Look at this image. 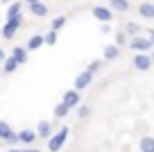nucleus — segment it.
Returning <instances> with one entry per match:
<instances>
[{"label":"nucleus","instance_id":"1","mask_svg":"<svg viewBox=\"0 0 154 152\" xmlns=\"http://www.w3.org/2000/svg\"><path fill=\"white\" fill-rule=\"evenodd\" d=\"M68 134H70V129H68L66 125H63V127L59 129V132H54L52 136L48 138V150H50V152H59L63 145H66V141H68Z\"/></svg>","mask_w":154,"mask_h":152},{"label":"nucleus","instance_id":"2","mask_svg":"<svg viewBox=\"0 0 154 152\" xmlns=\"http://www.w3.org/2000/svg\"><path fill=\"white\" fill-rule=\"evenodd\" d=\"M129 48L136 50V52H149L154 48V43L147 36H134V39H129Z\"/></svg>","mask_w":154,"mask_h":152},{"label":"nucleus","instance_id":"3","mask_svg":"<svg viewBox=\"0 0 154 152\" xmlns=\"http://www.w3.org/2000/svg\"><path fill=\"white\" fill-rule=\"evenodd\" d=\"M23 25V16H16V18H7V23L2 25V39H11L16 34V30Z\"/></svg>","mask_w":154,"mask_h":152},{"label":"nucleus","instance_id":"4","mask_svg":"<svg viewBox=\"0 0 154 152\" xmlns=\"http://www.w3.org/2000/svg\"><path fill=\"white\" fill-rule=\"evenodd\" d=\"M91 14L95 16L102 25H104V23H111V18H113V9H111V7H102V5H95V7L91 9Z\"/></svg>","mask_w":154,"mask_h":152},{"label":"nucleus","instance_id":"5","mask_svg":"<svg viewBox=\"0 0 154 152\" xmlns=\"http://www.w3.org/2000/svg\"><path fill=\"white\" fill-rule=\"evenodd\" d=\"M131 64H134L136 71H143V73L149 71V68L154 66V64H152V55H147V52H138V55L134 57V62H131Z\"/></svg>","mask_w":154,"mask_h":152},{"label":"nucleus","instance_id":"6","mask_svg":"<svg viewBox=\"0 0 154 152\" xmlns=\"http://www.w3.org/2000/svg\"><path fill=\"white\" fill-rule=\"evenodd\" d=\"M93 82V75L88 71H82L79 75L75 77V91H84V89H88V84Z\"/></svg>","mask_w":154,"mask_h":152},{"label":"nucleus","instance_id":"7","mask_svg":"<svg viewBox=\"0 0 154 152\" xmlns=\"http://www.w3.org/2000/svg\"><path fill=\"white\" fill-rule=\"evenodd\" d=\"M61 102L63 105H68L72 109V107H79V91H66V93H63V98H61Z\"/></svg>","mask_w":154,"mask_h":152},{"label":"nucleus","instance_id":"8","mask_svg":"<svg viewBox=\"0 0 154 152\" xmlns=\"http://www.w3.org/2000/svg\"><path fill=\"white\" fill-rule=\"evenodd\" d=\"M43 43H45V36H43V34H34V36H29V41H27V46H25V48H27L29 52H34V50H38Z\"/></svg>","mask_w":154,"mask_h":152},{"label":"nucleus","instance_id":"9","mask_svg":"<svg viewBox=\"0 0 154 152\" xmlns=\"http://www.w3.org/2000/svg\"><path fill=\"white\" fill-rule=\"evenodd\" d=\"M109 7L118 14H127L129 11V0H109Z\"/></svg>","mask_w":154,"mask_h":152},{"label":"nucleus","instance_id":"10","mask_svg":"<svg viewBox=\"0 0 154 152\" xmlns=\"http://www.w3.org/2000/svg\"><path fill=\"white\" fill-rule=\"evenodd\" d=\"M27 52H29L27 48H20V46H16L14 50H11V57H14L16 62H18L20 66H23V64H27Z\"/></svg>","mask_w":154,"mask_h":152},{"label":"nucleus","instance_id":"11","mask_svg":"<svg viewBox=\"0 0 154 152\" xmlns=\"http://www.w3.org/2000/svg\"><path fill=\"white\" fill-rule=\"evenodd\" d=\"M36 132H38V136L41 138H50L52 136V123H48V120H41V123H38V127H36Z\"/></svg>","mask_w":154,"mask_h":152},{"label":"nucleus","instance_id":"12","mask_svg":"<svg viewBox=\"0 0 154 152\" xmlns=\"http://www.w3.org/2000/svg\"><path fill=\"white\" fill-rule=\"evenodd\" d=\"M18 138H20V143H34L38 138V132H34V129H20Z\"/></svg>","mask_w":154,"mask_h":152},{"label":"nucleus","instance_id":"13","mask_svg":"<svg viewBox=\"0 0 154 152\" xmlns=\"http://www.w3.org/2000/svg\"><path fill=\"white\" fill-rule=\"evenodd\" d=\"M138 14L143 16V18H154V2H140Z\"/></svg>","mask_w":154,"mask_h":152},{"label":"nucleus","instance_id":"14","mask_svg":"<svg viewBox=\"0 0 154 152\" xmlns=\"http://www.w3.org/2000/svg\"><path fill=\"white\" fill-rule=\"evenodd\" d=\"M118 57H120V48L116 46V43H111V46L104 48V59L106 62H113V59H118Z\"/></svg>","mask_w":154,"mask_h":152},{"label":"nucleus","instance_id":"15","mask_svg":"<svg viewBox=\"0 0 154 152\" xmlns=\"http://www.w3.org/2000/svg\"><path fill=\"white\" fill-rule=\"evenodd\" d=\"M14 134H16V132L11 129V125L7 123V120H0V138H2V141H9Z\"/></svg>","mask_w":154,"mask_h":152},{"label":"nucleus","instance_id":"16","mask_svg":"<svg viewBox=\"0 0 154 152\" xmlns=\"http://www.w3.org/2000/svg\"><path fill=\"white\" fill-rule=\"evenodd\" d=\"M29 11H32V16H36V18L48 16V7H45L43 2H34V5H29Z\"/></svg>","mask_w":154,"mask_h":152},{"label":"nucleus","instance_id":"17","mask_svg":"<svg viewBox=\"0 0 154 152\" xmlns=\"http://www.w3.org/2000/svg\"><path fill=\"white\" fill-rule=\"evenodd\" d=\"M138 147H140V152H154V136H143Z\"/></svg>","mask_w":154,"mask_h":152},{"label":"nucleus","instance_id":"18","mask_svg":"<svg viewBox=\"0 0 154 152\" xmlns=\"http://www.w3.org/2000/svg\"><path fill=\"white\" fill-rule=\"evenodd\" d=\"M20 11H23V2L16 0V2L9 5V9H7V18H16V16H20Z\"/></svg>","mask_w":154,"mask_h":152},{"label":"nucleus","instance_id":"19","mask_svg":"<svg viewBox=\"0 0 154 152\" xmlns=\"http://www.w3.org/2000/svg\"><path fill=\"white\" fill-rule=\"evenodd\" d=\"M18 66H20V64L16 62L14 57H7V62L2 64V71H5V73H16V71H18Z\"/></svg>","mask_w":154,"mask_h":152},{"label":"nucleus","instance_id":"20","mask_svg":"<svg viewBox=\"0 0 154 152\" xmlns=\"http://www.w3.org/2000/svg\"><path fill=\"white\" fill-rule=\"evenodd\" d=\"M68 114H70V107L63 105V102H59V105L54 107V116H57V118H66Z\"/></svg>","mask_w":154,"mask_h":152},{"label":"nucleus","instance_id":"21","mask_svg":"<svg viewBox=\"0 0 154 152\" xmlns=\"http://www.w3.org/2000/svg\"><path fill=\"white\" fill-rule=\"evenodd\" d=\"M91 75H95V73H100L102 71V59H93L91 64H88V68H86Z\"/></svg>","mask_w":154,"mask_h":152},{"label":"nucleus","instance_id":"22","mask_svg":"<svg viewBox=\"0 0 154 152\" xmlns=\"http://www.w3.org/2000/svg\"><path fill=\"white\" fill-rule=\"evenodd\" d=\"M127 43H129V39H127V32H125V30H122V32H118V34H116V46H118V48L127 46Z\"/></svg>","mask_w":154,"mask_h":152},{"label":"nucleus","instance_id":"23","mask_svg":"<svg viewBox=\"0 0 154 152\" xmlns=\"http://www.w3.org/2000/svg\"><path fill=\"white\" fill-rule=\"evenodd\" d=\"M63 25H66V16H54V18H52V30H54V32H59Z\"/></svg>","mask_w":154,"mask_h":152},{"label":"nucleus","instance_id":"24","mask_svg":"<svg viewBox=\"0 0 154 152\" xmlns=\"http://www.w3.org/2000/svg\"><path fill=\"white\" fill-rule=\"evenodd\" d=\"M125 32L127 34H136V36H138V34H140V25L138 23H127L125 25Z\"/></svg>","mask_w":154,"mask_h":152},{"label":"nucleus","instance_id":"25","mask_svg":"<svg viewBox=\"0 0 154 152\" xmlns=\"http://www.w3.org/2000/svg\"><path fill=\"white\" fill-rule=\"evenodd\" d=\"M43 36H45V46H54V43H57V32H54V30H50Z\"/></svg>","mask_w":154,"mask_h":152},{"label":"nucleus","instance_id":"26","mask_svg":"<svg viewBox=\"0 0 154 152\" xmlns=\"http://www.w3.org/2000/svg\"><path fill=\"white\" fill-rule=\"evenodd\" d=\"M88 114H91V107L88 105H82L77 109V116H79V118H88Z\"/></svg>","mask_w":154,"mask_h":152},{"label":"nucleus","instance_id":"27","mask_svg":"<svg viewBox=\"0 0 154 152\" xmlns=\"http://www.w3.org/2000/svg\"><path fill=\"white\" fill-rule=\"evenodd\" d=\"M9 152H38V150H36V147H29V150H16V147H11Z\"/></svg>","mask_w":154,"mask_h":152},{"label":"nucleus","instance_id":"28","mask_svg":"<svg viewBox=\"0 0 154 152\" xmlns=\"http://www.w3.org/2000/svg\"><path fill=\"white\" fill-rule=\"evenodd\" d=\"M5 62H7V55H5V50L0 48V64H5Z\"/></svg>","mask_w":154,"mask_h":152},{"label":"nucleus","instance_id":"29","mask_svg":"<svg viewBox=\"0 0 154 152\" xmlns=\"http://www.w3.org/2000/svg\"><path fill=\"white\" fill-rule=\"evenodd\" d=\"M111 32V27H109V23H104V25H102V34H109Z\"/></svg>","mask_w":154,"mask_h":152},{"label":"nucleus","instance_id":"30","mask_svg":"<svg viewBox=\"0 0 154 152\" xmlns=\"http://www.w3.org/2000/svg\"><path fill=\"white\" fill-rule=\"evenodd\" d=\"M147 34H149V36H147V39H149V41H152V43H154V30H149V32H147Z\"/></svg>","mask_w":154,"mask_h":152},{"label":"nucleus","instance_id":"31","mask_svg":"<svg viewBox=\"0 0 154 152\" xmlns=\"http://www.w3.org/2000/svg\"><path fill=\"white\" fill-rule=\"evenodd\" d=\"M23 2H27V5H34V2H41V0H23Z\"/></svg>","mask_w":154,"mask_h":152},{"label":"nucleus","instance_id":"32","mask_svg":"<svg viewBox=\"0 0 154 152\" xmlns=\"http://www.w3.org/2000/svg\"><path fill=\"white\" fill-rule=\"evenodd\" d=\"M0 2H5V5H11V2H14V0H0Z\"/></svg>","mask_w":154,"mask_h":152},{"label":"nucleus","instance_id":"33","mask_svg":"<svg viewBox=\"0 0 154 152\" xmlns=\"http://www.w3.org/2000/svg\"><path fill=\"white\" fill-rule=\"evenodd\" d=\"M152 64H154V50H152Z\"/></svg>","mask_w":154,"mask_h":152}]
</instances>
